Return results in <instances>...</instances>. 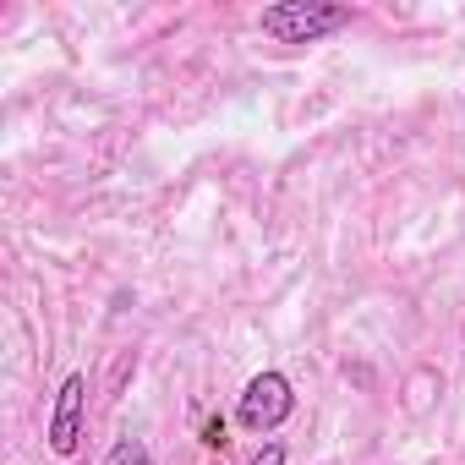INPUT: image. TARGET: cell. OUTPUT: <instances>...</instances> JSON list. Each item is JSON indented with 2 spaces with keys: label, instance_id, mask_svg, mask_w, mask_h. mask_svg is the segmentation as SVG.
<instances>
[{
  "label": "cell",
  "instance_id": "6da1fadb",
  "mask_svg": "<svg viewBox=\"0 0 465 465\" xmlns=\"http://www.w3.org/2000/svg\"><path fill=\"white\" fill-rule=\"evenodd\" d=\"M351 6H334V0H280L258 17V28L274 39V45H318L340 28H351Z\"/></svg>",
  "mask_w": 465,
  "mask_h": 465
},
{
  "label": "cell",
  "instance_id": "7a4b0ae2",
  "mask_svg": "<svg viewBox=\"0 0 465 465\" xmlns=\"http://www.w3.org/2000/svg\"><path fill=\"white\" fill-rule=\"evenodd\" d=\"M291 411H296V389H291V378L285 372H258L247 389H242V400H236V421L247 427V432H274V427H285L291 421Z\"/></svg>",
  "mask_w": 465,
  "mask_h": 465
},
{
  "label": "cell",
  "instance_id": "3957f363",
  "mask_svg": "<svg viewBox=\"0 0 465 465\" xmlns=\"http://www.w3.org/2000/svg\"><path fill=\"white\" fill-rule=\"evenodd\" d=\"M83 421H88V378H83V372H66V378H61V394H55V411H50V449H55L61 460L77 454Z\"/></svg>",
  "mask_w": 465,
  "mask_h": 465
},
{
  "label": "cell",
  "instance_id": "277c9868",
  "mask_svg": "<svg viewBox=\"0 0 465 465\" xmlns=\"http://www.w3.org/2000/svg\"><path fill=\"white\" fill-rule=\"evenodd\" d=\"M104 465H153V454H148L143 438H115L110 454H104Z\"/></svg>",
  "mask_w": 465,
  "mask_h": 465
},
{
  "label": "cell",
  "instance_id": "5b68a950",
  "mask_svg": "<svg viewBox=\"0 0 465 465\" xmlns=\"http://www.w3.org/2000/svg\"><path fill=\"white\" fill-rule=\"evenodd\" d=\"M203 443H208V449H224V443H230V421H224V416H208V421H203Z\"/></svg>",
  "mask_w": 465,
  "mask_h": 465
},
{
  "label": "cell",
  "instance_id": "8992f818",
  "mask_svg": "<svg viewBox=\"0 0 465 465\" xmlns=\"http://www.w3.org/2000/svg\"><path fill=\"white\" fill-rule=\"evenodd\" d=\"M247 465H285V443H263Z\"/></svg>",
  "mask_w": 465,
  "mask_h": 465
}]
</instances>
